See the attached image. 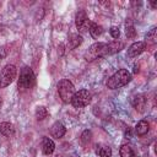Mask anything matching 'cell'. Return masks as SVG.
Returning <instances> with one entry per match:
<instances>
[{
	"label": "cell",
	"mask_w": 157,
	"mask_h": 157,
	"mask_svg": "<svg viewBox=\"0 0 157 157\" xmlns=\"http://www.w3.org/2000/svg\"><path fill=\"white\" fill-rule=\"evenodd\" d=\"M131 81V74L126 69H119L117 72H114L107 81V87L109 90H118L120 87H124Z\"/></svg>",
	"instance_id": "1"
},
{
	"label": "cell",
	"mask_w": 157,
	"mask_h": 157,
	"mask_svg": "<svg viewBox=\"0 0 157 157\" xmlns=\"http://www.w3.org/2000/svg\"><path fill=\"white\" fill-rule=\"evenodd\" d=\"M36 83V76L29 66H23L20 71V77L17 82V87L21 92L31 90Z\"/></svg>",
	"instance_id": "2"
},
{
	"label": "cell",
	"mask_w": 157,
	"mask_h": 157,
	"mask_svg": "<svg viewBox=\"0 0 157 157\" xmlns=\"http://www.w3.org/2000/svg\"><path fill=\"white\" fill-rule=\"evenodd\" d=\"M108 55V45L107 43H102V42H97V43H93L86 52H85V60L86 61H93L98 58H102V56H105Z\"/></svg>",
	"instance_id": "3"
},
{
	"label": "cell",
	"mask_w": 157,
	"mask_h": 157,
	"mask_svg": "<svg viewBox=\"0 0 157 157\" xmlns=\"http://www.w3.org/2000/svg\"><path fill=\"white\" fill-rule=\"evenodd\" d=\"M56 87H58V93H59V97L61 98V101L64 103H70L71 98L75 93V87H74L72 82L67 78H63L59 81Z\"/></svg>",
	"instance_id": "4"
},
{
	"label": "cell",
	"mask_w": 157,
	"mask_h": 157,
	"mask_svg": "<svg viewBox=\"0 0 157 157\" xmlns=\"http://www.w3.org/2000/svg\"><path fill=\"white\" fill-rule=\"evenodd\" d=\"M91 93L87 90H78L77 92L75 91L72 98H71V104L74 108H83L86 105H88V103L91 102Z\"/></svg>",
	"instance_id": "5"
},
{
	"label": "cell",
	"mask_w": 157,
	"mask_h": 157,
	"mask_svg": "<svg viewBox=\"0 0 157 157\" xmlns=\"http://www.w3.org/2000/svg\"><path fill=\"white\" fill-rule=\"evenodd\" d=\"M16 74H17V69L15 65L12 64H7L2 70H1V74H0V87H6L9 86L16 77Z\"/></svg>",
	"instance_id": "6"
},
{
	"label": "cell",
	"mask_w": 157,
	"mask_h": 157,
	"mask_svg": "<svg viewBox=\"0 0 157 157\" xmlns=\"http://www.w3.org/2000/svg\"><path fill=\"white\" fill-rule=\"evenodd\" d=\"M75 25L80 32H87L91 26V21L83 10H80L75 17Z\"/></svg>",
	"instance_id": "7"
},
{
	"label": "cell",
	"mask_w": 157,
	"mask_h": 157,
	"mask_svg": "<svg viewBox=\"0 0 157 157\" xmlns=\"http://www.w3.org/2000/svg\"><path fill=\"white\" fill-rule=\"evenodd\" d=\"M145 48H146L145 42H135L128 48V56L129 58H135V56L140 55L145 50Z\"/></svg>",
	"instance_id": "8"
},
{
	"label": "cell",
	"mask_w": 157,
	"mask_h": 157,
	"mask_svg": "<svg viewBox=\"0 0 157 157\" xmlns=\"http://www.w3.org/2000/svg\"><path fill=\"white\" fill-rule=\"evenodd\" d=\"M65 132H66V128H65L64 124L60 123V121H55V123L52 125V128H50V135H52L53 137H55V139L63 137V136L65 135Z\"/></svg>",
	"instance_id": "9"
},
{
	"label": "cell",
	"mask_w": 157,
	"mask_h": 157,
	"mask_svg": "<svg viewBox=\"0 0 157 157\" xmlns=\"http://www.w3.org/2000/svg\"><path fill=\"white\" fill-rule=\"evenodd\" d=\"M131 103H132V107L135 108V110L142 113L146 107V97L144 94H136L132 97Z\"/></svg>",
	"instance_id": "10"
},
{
	"label": "cell",
	"mask_w": 157,
	"mask_h": 157,
	"mask_svg": "<svg viewBox=\"0 0 157 157\" xmlns=\"http://www.w3.org/2000/svg\"><path fill=\"white\" fill-rule=\"evenodd\" d=\"M54 148H55V144L52 139L49 137H43V141H42V152L45 155V156H49L54 152Z\"/></svg>",
	"instance_id": "11"
},
{
	"label": "cell",
	"mask_w": 157,
	"mask_h": 157,
	"mask_svg": "<svg viewBox=\"0 0 157 157\" xmlns=\"http://www.w3.org/2000/svg\"><path fill=\"white\" fill-rule=\"evenodd\" d=\"M0 134L5 137H10L15 134V126L13 124L9 123V121H2L0 123Z\"/></svg>",
	"instance_id": "12"
},
{
	"label": "cell",
	"mask_w": 157,
	"mask_h": 157,
	"mask_svg": "<svg viewBox=\"0 0 157 157\" xmlns=\"http://www.w3.org/2000/svg\"><path fill=\"white\" fill-rule=\"evenodd\" d=\"M96 153L98 157H112V148L104 144L96 145Z\"/></svg>",
	"instance_id": "13"
},
{
	"label": "cell",
	"mask_w": 157,
	"mask_h": 157,
	"mask_svg": "<svg viewBox=\"0 0 157 157\" xmlns=\"http://www.w3.org/2000/svg\"><path fill=\"white\" fill-rule=\"evenodd\" d=\"M148 130H150V125H148V123H147L146 120H140V121L136 124V126H135V132H136V135H139V136L146 135V134L148 132Z\"/></svg>",
	"instance_id": "14"
},
{
	"label": "cell",
	"mask_w": 157,
	"mask_h": 157,
	"mask_svg": "<svg viewBox=\"0 0 157 157\" xmlns=\"http://www.w3.org/2000/svg\"><path fill=\"white\" fill-rule=\"evenodd\" d=\"M67 43H69L70 49H75L76 47H78L82 43V37L78 33H71L67 38Z\"/></svg>",
	"instance_id": "15"
},
{
	"label": "cell",
	"mask_w": 157,
	"mask_h": 157,
	"mask_svg": "<svg viewBox=\"0 0 157 157\" xmlns=\"http://www.w3.org/2000/svg\"><path fill=\"white\" fill-rule=\"evenodd\" d=\"M107 45H108V55L109 54H115V53L120 52L124 48V43L118 40V39H115L110 43H107Z\"/></svg>",
	"instance_id": "16"
},
{
	"label": "cell",
	"mask_w": 157,
	"mask_h": 157,
	"mask_svg": "<svg viewBox=\"0 0 157 157\" xmlns=\"http://www.w3.org/2000/svg\"><path fill=\"white\" fill-rule=\"evenodd\" d=\"M90 34L93 37V38H98L102 33H103V27L98 23H94V22H91V26H90V29H88Z\"/></svg>",
	"instance_id": "17"
},
{
	"label": "cell",
	"mask_w": 157,
	"mask_h": 157,
	"mask_svg": "<svg viewBox=\"0 0 157 157\" xmlns=\"http://www.w3.org/2000/svg\"><path fill=\"white\" fill-rule=\"evenodd\" d=\"M119 153H120V157H136L134 150L129 145H123L119 150Z\"/></svg>",
	"instance_id": "18"
},
{
	"label": "cell",
	"mask_w": 157,
	"mask_h": 157,
	"mask_svg": "<svg viewBox=\"0 0 157 157\" xmlns=\"http://www.w3.org/2000/svg\"><path fill=\"white\" fill-rule=\"evenodd\" d=\"M125 33H126L128 38H135V36H136L135 27L130 20H126V22H125Z\"/></svg>",
	"instance_id": "19"
},
{
	"label": "cell",
	"mask_w": 157,
	"mask_h": 157,
	"mask_svg": "<svg viewBox=\"0 0 157 157\" xmlns=\"http://www.w3.org/2000/svg\"><path fill=\"white\" fill-rule=\"evenodd\" d=\"M34 114H36L37 120H43V119H45V118L48 117V110H47L45 107H43V105H38V107L36 108Z\"/></svg>",
	"instance_id": "20"
},
{
	"label": "cell",
	"mask_w": 157,
	"mask_h": 157,
	"mask_svg": "<svg viewBox=\"0 0 157 157\" xmlns=\"http://www.w3.org/2000/svg\"><path fill=\"white\" fill-rule=\"evenodd\" d=\"M146 42L150 44H155L157 42V36H156V27H153L147 34H146Z\"/></svg>",
	"instance_id": "21"
},
{
	"label": "cell",
	"mask_w": 157,
	"mask_h": 157,
	"mask_svg": "<svg viewBox=\"0 0 157 157\" xmlns=\"http://www.w3.org/2000/svg\"><path fill=\"white\" fill-rule=\"evenodd\" d=\"M91 136H92V132H91L90 130H85V131L82 132V135H81V142H82L83 145L88 144V142L91 141Z\"/></svg>",
	"instance_id": "22"
},
{
	"label": "cell",
	"mask_w": 157,
	"mask_h": 157,
	"mask_svg": "<svg viewBox=\"0 0 157 157\" xmlns=\"http://www.w3.org/2000/svg\"><path fill=\"white\" fill-rule=\"evenodd\" d=\"M109 33H110V36H112L114 39H118L119 36H120V31H119V28H118L117 26H112L110 29H109Z\"/></svg>",
	"instance_id": "23"
},
{
	"label": "cell",
	"mask_w": 157,
	"mask_h": 157,
	"mask_svg": "<svg viewBox=\"0 0 157 157\" xmlns=\"http://www.w3.org/2000/svg\"><path fill=\"white\" fill-rule=\"evenodd\" d=\"M151 5H152V7H157V2H156V1H152Z\"/></svg>",
	"instance_id": "24"
},
{
	"label": "cell",
	"mask_w": 157,
	"mask_h": 157,
	"mask_svg": "<svg viewBox=\"0 0 157 157\" xmlns=\"http://www.w3.org/2000/svg\"><path fill=\"white\" fill-rule=\"evenodd\" d=\"M1 105H2V99H1V97H0V108H1Z\"/></svg>",
	"instance_id": "25"
}]
</instances>
